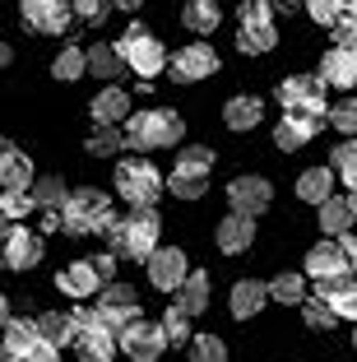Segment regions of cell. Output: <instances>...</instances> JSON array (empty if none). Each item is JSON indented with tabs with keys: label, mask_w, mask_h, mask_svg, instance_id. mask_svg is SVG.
Masks as SVG:
<instances>
[{
	"label": "cell",
	"mask_w": 357,
	"mask_h": 362,
	"mask_svg": "<svg viewBox=\"0 0 357 362\" xmlns=\"http://www.w3.org/2000/svg\"><path fill=\"white\" fill-rule=\"evenodd\" d=\"M37 339L52 344V349H65V344L79 339V334H74L70 311H42V316H37Z\"/></svg>",
	"instance_id": "d4e9b609"
},
{
	"label": "cell",
	"mask_w": 357,
	"mask_h": 362,
	"mask_svg": "<svg viewBox=\"0 0 357 362\" xmlns=\"http://www.w3.org/2000/svg\"><path fill=\"white\" fill-rule=\"evenodd\" d=\"M158 233H163V223L153 209H130L126 218H116L107 228V242H112L116 260H144L148 265V256L158 251Z\"/></svg>",
	"instance_id": "6da1fadb"
},
{
	"label": "cell",
	"mask_w": 357,
	"mask_h": 362,
	"mask_svg": "<svg viewBox=\"0 0 357 362\" xmlns=\"http://www.w3.org/2000/svg\"><path fill=\"white\" fill-rule=\"evenodd\" d=\"M168 191L177 195V200H200V195L209 191V181H204V177H177V172H172Z\"/></svg>",
	"instance_id": "7bdbcfd3"
},
{
	"label": "cell",
	"mask_w": 357,
	"mask_h": 362,
	"mask_svg": "<svg viewBox=\"0 0 357 362\" xmlns=\"http://www.w3.org/2000/svg\"><path fill=\"white\" fill-rule=\"evenodd\" d=\"M0 181H5V191H33V186H37V177H33V158H28V153H19L14 144H5Z\"/></svg>",
	"instance_id": "603a6c76"
},
{
	"label": "cell",
	"mask_w": 357,
	"mask_h": 362,
	"mask_svg": "<svg viewBox=\"0 0 357 362\" xmlns=\"http://www.w3.org/2000/svg\"><path fill=\"white\" fill-rule=\"evenodd\" d=\"M315 130H320V121H311V117H293V112H283V121L274 126V144L283 153H297V149H306L315 139Z\"/></svg>",
	"instance_id": "ac0fdd59"
},
{
	"label": "cell",
	"mask_w": 357,
	"mask_h": 362,
	"mask_svg": "<svg viewBox=\"0 0 357 362\" xmlns=\"http://www.w3.org/2000/svg\"><path fill=\"white\" fill-rule=\"evenodd\" d=\"M339 47H348V52H357V19H348V23H339Z\"/></svg>",
	"instance_id": "681fc988"
},
{
	"label": "cell",
	"mask_w": 357,
	"mask_h": 362,
	"mask_svg": "<svg viewBox=\"0 0 357 362\" xmlns=\"http://www.w3.org/2000/svg\"><path fill=\"white\" fill-rule=\"evenodd\" d=\"M353 218H357L353 200H325L320 204V228H325L329 237H348L353 233Z\"/></svg>",
	"instance_id": "f1b7e54d"
},
{
	"label": "cell",
	"mask_w": 357,
	"mask_h": 362,
	"mask_svg": "<svg viewBox=\"0 0 357 362\" xmlns=\"http://www.w3.org/2000/svg\"><path fill=\"white\" fill-rule=\"evenodd\" d=\"M42 256H47L42 233H33V228H19V223H10V228H5V269L23 274V269L42 265Z\"/></svg>",
	"instance_id": "30bf717a"
},
{
	"label": "cell",
	"mask_w": 357,
	"mask_h": 362,
	"mask_svg": "<svg viewBox=\"0 0 357 362\" xmlns=\"http://www.w3.org/2000/svg\"><path fill=\"white\" fill-rule=\"evenodd\" d=\"M218 75V52L209 42H190L172 56V79L177 84H200V79Z\"/></svg>",
	"instance_id": "8fae6325"
},
{
	"label": "cell",
	"mask_w": 357,
	"mask_h": 362,
	"mask_svg": "<svg viewBox=\"0 0 357 362\" xmlns=\"http://www.w3.org/2000/svg\"><path fill=\"white\" fill-rule=\"evenodd\" d=\"M37 320H19V316H5V349L0 358L5 362H28V353L37 349Z\"/></svg>",
	"instance_id": "5bb4252c"
},
{
	"label": "cell",
	"mask_w": 357,
	"mask_h": 362,
	"mask_svg": "<svg viewBox=\"0 0 357 362\" xmlns=\"http://www.w3.org/2000/svg\"><path fill=\"white\" fill-rule=\"evenodd\" d=\"M353 237H357V233H353Z\"/></svg>",
	"instance_id": "9f6ffc18"
},
{
	"label": "cell",
	"mask_w": 357,
	"mask_h": 362,
	"mask_svg": "<svg viewBox=\"0 0 357 362\" xmlns=\"http://www.w3.org/2000/svg\"><path fill=\"white\" fill-rule=\"evenodd\" d=\"M348 200H353V209H357V191H353V195H348Z\"/></svg>",
	"instance_id": "db71d44e"
},
{
	"label": "cell",
	"mask_w": 357,
	"mask_h": 362,
	"mask_svg": "<svg viewBox=\"0 0 357 362\" xmlns=\"http://www.w3.org/2000/svg\"><path fill=\"white\" fill-rule=\"evenodd\" d=\"M260 121H264V103L251 98V93L228 98V107H223V126H228V130H255Z\"/></svg>",
	"instance_id": "7402d4cb"
},
{
	"label": "cell",
	"mask_w": 357,
	"mask_h": 362,
	"mask_svg": "<svg viewBox=\"0 0 357 362\" xmlns=\"http://www.w3.org/2000/svg\"><path fill=\"white\" fill-rule=\"evenodd\" d=\"M56 288H61L65 298H88V293H98V288H107V284L93 269V260H74V265H65L61 274H56Z\"/></svg>",
	"instance_id": "e0dca14e"
},
{
	"label": "cell",
	"mask_w": 357,
	"mask_h": 362,
	"mask_svg": "<svg viewBox=\"0 0 357 362\" xmlns=\"http://www.w3.org/2000/svg\"><path fill=\"white\" fill-rule=\"evenodd\" d=\"M251 242H255V218H246V214H228V218L218 223V251L242 256Z\"/></svg>",
	"instance_id": "44dd1931"
},
{
	"label": "cell",
	"mask_w": 357,
	"mask_h": 362,
	"mask_svg": "<svg viewBox=\"0 0 357 362\" xmlns=\"http://www.w3.org/2000/svg\"><path fill=\"white\" fill-rule=\"evenodd\" d=\"M158 325H163V334H168L172 349H181V344H195V339H190V316L177 307V302H172V311H168L163 320H158Z\"/></svg>",
	"instance_id": "74e56055"
},
{
	"label": "cell",
	"mask_w": 357,
	"mask_h": 362,
	"mask_svg": "<svg viewBox=\"0 0 357 362\" xmlns=\"http://www.w3.org/2000/svg\"><path fill=\"white\" fill-rule=\"evenodd\" d=\"M177 307L186 311V316H200V311H209V274H195V269H190L186 288L177 293Z\"/></svg>",
	"instance_id": "f546056e"
},
{
	"label": "cell",
	"mask_w": 357,
	"mask_h": 362,
	"mask_svg": "<svg viewBox=\"0 0 357 362\" xmlns=\"http://www.w3.org/2000/svg\"><path fill=\"white\" fill-rule=\"evenodd\" d=\"M264 302H269V284H255V279H242V284H232L228 307H232V316H237V320L260 316V311H264Z\"/></svg>",
	"instance_id": "d6986e66"
},
{
	"label": "cell",
	"mask_w": 357,
	"mask_h": 362,
	"mask_svg": "<svg viewBox=\"0 0 357 362\" xmlns=\"http://www.w3.org/2000/svg\"><path fill=\"white\" fill-rule=\"evenodd\" d=\"M306 14L325 28H339L344 23V0H306Z\"/></svg>",
	"instance_id": "60d3db41"
},
{
	"label": "cell",
	"mask_w": 357,
	"mask_h": 362,
	"mask_svg": "<svg viewBox=\"0 0 357 362\" xmlns=\"http://www.w3.org/2000/svg\"><path fill=\"white\" fill-rule=\"evenodd\" d=\"M302 320L311 325V330L325 334V330H334V325H339V311L329 307L325 298H311V302H302Z\"/></svg>",
	"instance_id": "8d00e7d4"
},
{
	"label": "cell",
	"mask_w": 357,
	"mask_h": 362,
	"mask_svg": "<svg viewBox=\"0 0 357 362\" xmlns=\"http://www.w3.org/2000/svg\"><path fill=\"white\" fill-rule=\"evenodd\" d=\"M74 353H79V362H112L121 353V339L107 325H98V330H84L74 339Z\"/></svg>",
	"instance_id": "ffe728a7"
},
{
	"label": "cell",
	"mask_w": 357,
	"mask_h": 362,
	"mask_svg": "<svg viewBox=\"0 0 357 362\" xmlns=\"http://www.w3.org/2000/svg\"><path fill=\"white\" fill-rule=\"evenodd\" d=\"M121 70H126V61H121V52H116V47H107V42L88 47V75H98V79H107V84H112Z\"/></svg>",
	"instance_id": "1f68e13d"
},
{
	"label": "cell",
	"mask_w": 357,
	"mask_h": 362,
	"mask_svg": "<svg viewBox=\"0 0 357 362\" xmlns=\"http://www.w3.org/2000/svg\"><path fill=\"white\" fill-rule=\"evenodd\" d=\"M274 42H279V28H274V23H242V28H237V47H242L246 56L274 52Z\"/></svg>",
	"instance_id": "4316f807"
},
{
	"label": "cell",
	"mask_w": 357,
	"mask_h": 362,
	"mask_svg": "<svg viewBox=\"0 0 357 362\" xmlns=\"http://www.w3.org/2000/svg\"><path fill=\"white\" fill-rule=\"evenodd\" d=\"M112 10H116L112 0H74V19L93 23V28H98V23H103V19H107Z\"/></svg>",
	"instance_id": "ee69618b"
},
{
	"label": "cell",
	"mask_w": 357,
	"mask_h": 362,
	"mask_svg": "<svg viewBox=\"0 0 357 362\" xmlns=\"http://www.w3.org/2000/svg\"><path fill=\"white\" fill-rule=\"evenodd\" d=\"M23 14V28L33 33H47V37H61L74 19V0H23L19 5Z\"/></svg>",
	"instance_id": "ba28073f"
},
{
	"label": "cell",
	"mask_w": 357,
	"mask_h": 362,
	"mask_svg": "<svg viewBox=\"0 0 357 362\" xmlns=\"http://www.w3.org/2000/svg\"><path fill=\"white\" fill-rule=\"evenodd\" d=\"M28 362H61V349H52V344H37V349L28 353Z\"/></svg>",
	"instance_id": "f907efd6"
},
{
	"label": "cell",
	"mask_w": 357,
	"mask_h": 362,
	"mask_svg": "<svg viewBox=\"0 0 357 362\" xmlns=\"http://www.w3.org/2000/svg\"><path fill=\"white\" fill-rule=\"evenodd\" d=\"M353 163H357V139H344V144L334 149V168L344 172V168H353Z\"/></svg>",
	"instance_id": "7dc6e473"
},
{
	"label": "cell",
	"mask_w": 357,
	"mask_h": 362,
	"mask_svg": "<svg viewBox=\"0 0 357 362\" xmlns=\"http://www.w3.org/2000/svg\"><path fill=\"white\" fill-rule=\"evenodd\" d=\"M177 177H204L209 181V172H213V149H204V144H186V149L177 153Z\"/></svg>",
	"instance_id": "4dcf8cb0"
},
{
	"label": "cell",
	"mask_w": 357,
	"mask_h": 362,
	"mask_svg": "<svg viewBox=\"0 0 357 362\" xmlns=\"http://www.w3.org/2000/svg\"><path fill=\"white\" fill-rule=\"evenodd\" d=\"M0 209H5V218H10V223H19V218H28V214L37 209V200H33V191H5Z\"/></svg>",
	"instance_id": "b9f144b4"
},
{
	"label": "cell",
	"mask_w": 357,
	"mask_h": 362,
	"mask_svg": "<svg viewBox=\"0 0 357 362\" xmlns=\"http://www.w3.org/2000/svg\"><path fill=\"white\" fill-rule=\"evenodd\" d=\"M112 5H116V10H121V14H135L139 5H144V0H112Z\"/></svg>",
	"instance_id": "816d5d0a"
},
{
	"label": "cell",
	"mask_w": 357,
	"mask_h": 362,
	"mask_svg": "<svg viewBox=\"0 0 357 362\" xmlns=\"http://www.w3.org/2000/svg\"><path fill=\"white\" fill-rule=\"evenodd\" d=\"M186 135V121L177 117V112H163V107H148V112H135V117L126 121V139L130 149H168V144H177V139Z\"/></svg>",
	"instance_id": "7a4b0ae2"
},
{
	"label": "cell",
	"mask_w": 357,
	"mask_h": 362,
	"mask_svg": "<svg viewBox=\"0 0 357 362\" xmlns=\"http://www.w3.org/2000/svg\"><path fill=\"white\" fill-rule=\"evenodd\" d=\"M52 75L61 79V84H74V79L88 75V47H61L52 61Z\"/></svg>",
	"instance_id": "484cf974"
},
{
	"label": "cell",
	"mask_w": 357,
	"mask_h": 362,
	"mask_svg": "<svg viewBox=\"0 0 357 362\" xmlns=\"http://www.w3.org/2000/svg\"><path fill=\"white\" fill-rule=\"evenodd\" d=\"M320 79H325L329 88H357V52H348V47L334 42L320 56Z\"/></svg>",
	"instance_id": "9a60e30c"
},
{
	"label": "cell",
	"mask_w": 357,
	"mask_h": 362,
	"mask_svg": "<svg viewBox=\"0 0 357 362\" xmlns=\"http://www.w3.org/2000/svg\"><path fill=\"white\" fill-rule=\"evenodd\" d=\"M126 144H130V139H126L121 126H98L93 135H88V153H93V158H116Z\"/></svg>",
	"instance_id": "836d02e7"
},
{
	"label": "cell",
	"mask_w": 357,
	"mask_h": 362,
	"mask_svg": "<svg viewBox=\"0 0 357 362\" xmlns=\"http://www.w3.org/2000/svg\"><path fill=\"white\" fill-rule=\"evenodd\" d=\"M315 298H325L329 307L339 311V320H357V284L348 279V284H334V288H320Z\"/></svg>",
	"instance_id": "d590c367"
},
{
	"label": "cell",
	"mask_w": 357,
	"mask_h": 362,
	"mask_svg": "<svg viewBox=\"0 0 357 362\" xmlns=\"http://www.w3.org/2000/svg\"><path fill=\"white\" fill-rule=\"evenodd\" d=\"M93 269L103 274V284H107V288L116 284V256H112V251H107V256H93Z\"/></svg>",
	"instance_id": "c3c4849f"
},
{
	"label": "cell",
	"mask_w": 357,
	"mask_h": 362,
	"mask_svg": "<svg viewBox=\"0 0 357 362\" xmlns=\"http://www.w3.org/2000/svg\"><path fill=\"white\" fill-rule=\"evenodd\" d=\"M274 200V186L264 177H232L228 181V204L232 214H246V218H260Z\"/></svg>",
	"instance_id": "7c38bea8"
},
{
	"label": "cell",
	"mask_w": 357,
	"mask_h": 362,
	"mask_svg": "<svg viewBox=\"0 0 357 362\" xmlns=\"http://www.w3.org/2000/svg\"><path fill=\"white\" fill-rule=\"evenodd\" d=\"M116 218H112V200H107L98 186H84V191H74L70 204L61 214V228L70 237H88V233H107Z\"/></svg>",
	"instance_id": "3957f363"
},
{
	"label": "cell",
	"mask_w": 357,
	"mask_h": 362,
	"mask_svg": "<svg viewBox=\"0 0 357 362\" xmlns=\"http://www.w3.org/2000/svg\"><path fill=\"white\" fill-rule=\"evenodd\" d=\"M181 19H186V28H190V33H213V28L223 23V10L213 5V0H190Z\"/></svg>",
	"instance_id": "e575fe53"
},
{
	"label": "cell",
	"mask_w": 357,
	"mask_h": 362,
	"mask_svg": "<svg viewBox=\"0 0 357 362\" xmlns=\"http://www.w3.org/2000/svg\"><path fill=\"white\" fill-rule=\"evenodd\" d=\"M163 349H168V334H163V325H153V320H135V325L121 334V353L135 358V362H158Z\"/></svg>",
	"instance_id": "4fadbf2b"
},
{
	"label": "cell",
	"mask_w": 357,
	"mask_h": 362,
	"mask_svg": "<svg viewBox=\"0 0 357 362\" xmlns=\"http://www.w3.org/2000/svg\"><path fill=\"white\" fill-rule=\"evenodd\" d=\"M144 269H148V284H153L158 293H181L186 279H190V265H186V251H181V246H158Z\"/></svg>",
	"instance_id": "9c48e42d"
},
{
	"label": "cell",
	"mask_w": 357,
	"mask_h": 362,
	"mask_svg": "<svg viewBox=\"0 0 357 362\" xmlns=\"http://www.w3.org/2000/svg\"><path fill=\"white\" fill-rule=\"evenodd\" d=\"M353 349H357V325H353Z\"/></svg>",
	"instance_id": "11a10c76"
},
{
	"label": "cell",
	"mask_w": 357,
	"mask_h": 362,
	"mask_svg": "<svg viewBox=\"0 0 357 362\" xmlns=\"http://www.w3.org/2000/svg\"><path fill=\"white\" fill-rule=\"evenodd\" d=\"M70 186H65L61 177H37V186H33V200H37V209L47 214H65V204H70Z\"/></svg>",
	"instance_id": "83f0119b"
},
{
	"label": "cell",
	"mask_w": 357,
	"mask_h": 362,
	"mask_svg": "<svg viewBox=\"0 0 357 362\" xmlns=\"http://www.w3.org/2000/svg\"><path fill=\"white\" fill-rule=\"evenodd\" d=\"M325 79L320 75H288L283 84L274 88L279 93V103H283V112H293V117H311V121H320V117H329V107H325Z\"/></svg>",
	"instance_id": "5b68a950"
},
{
	"label": "cell",
	"mask_w": 357,
	"mask_h": 362,
	"mask_svg": "<svg viewBox=\"0 0 357 362\" xmlns=\"http://www.w3.org/2000/svg\"><path fill=\"white\" fill-rule=\"evenodd\" d=\"M116 52H121V61H126V70H135L139 79H153L168 70V52H163V42L158 37H148L139 23H130L126 37L116 42Z\"/></svg>",
	"instance_id": "8992f818"
},
{
	"label": "cell",
	"mask_w": 357,
	"mask_h": 362,
	"mask_svg": "<svg viewBox=\"0 0 357 362\" xmlns=\"http://www.w3.org/2000/svg\"><path fill=\"white\" fill-rule=\"evenodd\" d=\"M190 362H228V344L218 334H195L190 344Z\"/></svg>",
	"instance_id": "f35d334b"
},
{
	"label": "cell",
	"mask_w": 357,
	"mask_h": 362,
	"mask_svg": "<svg viewBox=\"0 0 357 362\" xmlns=\"http://www.w3.org/2000/svg\"><path fill=\"white\" fill-rule=\"evenodd\" d=\"M353 260H348L344 242L339 237H329V242H315L311 251H306V274L315 279L320 288H334V284H348L353 279Z\"/></svg>",
	"instance_id": "52a82bcc"
},
{
	"label": "cell",
	"mask_w": 357,
	"mask_h": 362,
	"mask_svg": "<svg viewBox=\"0 0 357 362\" xmlns=\"http://www.w3.org/2000/svg\"><path fill=\"white\" fill-rule=\"evenodd\" d=\"M325 121L339 130V135H348V139H353V135H357V98H344V103H334Z\"/></svg>",
	"instance_id": "ab89813d"
},
{
	"label": "cell",
	"mask_w": 357,
	"mask_h": 362,
	"mask_svg": "<svg viewBox=\"0 0 357 362\" xmlns=\"http://www.w3.org/2000/svg\"><path fill=\"white\" fill-rule=\"evenodd\" d=\"M269 298L274 302H283V307H302L306 302V274H274V284H269Z\"/></svg>",
	"instance_id": "d6a6232c"
},
{
	"label": "cell",
	"mask_w": 357,
	"mask_h": 362,
	"mask_svg": "<svg viewBox=\"0 0 357 362\" xmlns=\"http://www.w3.org/2000/svg\"><path fill=\"white\" fill-rule=\"evenodd\" d=\"M88 112H93L98 126H121V121H130V93H126V88H116V84H107V88L93 93Z\"/></svg>",
	"instance_id": "2e32d148"
},
{
	"label": "cell",
	"mask_w": 357,
	"mask_h": 362,
	"mask_svg": "<svg viewBox=\"0 0 357 362\" xmlns=\"http://www.w3.org/2000/svg\"><path fill=\"white\" fill-rule=\"evenodd\" d=\"M116 195L130 204V209H153V200L163 195V177L148 158H126L116 163Z\"/></svg>",
	"instance_id": "277c9868"
},
{
	"label": "cell",
	"mask_w": 357,
	"mask_h": 362,
	"mask_svg": "<svg viewBox=\"0 0 357 362\" xmlns=\"http://www.w3.org/2000/svg\"><path fill=\"white\" fill-rule=\"evenodd\" d=\"M274 5H279V10H293V5H302V0H274Z\"/></svg>",
	"instance_id": "f5cc1de1"
},
{
	"label": "cell",
	"mask_w": 357,
	"mask_h": 362,
	"mask_svg": "<svg viewBox=\"0 0 357 362\" xmlns=\"http://www.w3.org/2000/svg\"><path fill=\"white\" fill-rule=\"evenodd\" d=\"M297 200L315 204V209L325 200H334V172L329 168H306L302 177H297Z\"/></svg>",
	"instance_id": "cb8c5ba5"
},
{
	"label": "cell",
	"mask_w": 357,
	"mask_h": 362,
	"mask_svg": "<svg viewBox=\"0 0 357 362\" xmlns=\"http://www.w3.org/2000/svg\"><path fill=\"white\" fill-rule=\"evenodd\" d=\"M274 0H242V10H237V14H242V23H274Z\"/></svg>",
	"instance_id": "f6af8a7d"
},
{
	"label": "cell",
	"mask_w": 357,
	"mask_h": 362,
	"mask_svg": "<svg viewBox=\"0 0 357 362\" xmlns=\"http://www.w3.org/2000/svg\"><path fill=\"white\" fill-rule=\"evenodd\" d=\"M103 307H139V298L130 284H112V288H103Z\"/></svg>",
	"instance_id": "bcb514c9"
}]
</instances>
